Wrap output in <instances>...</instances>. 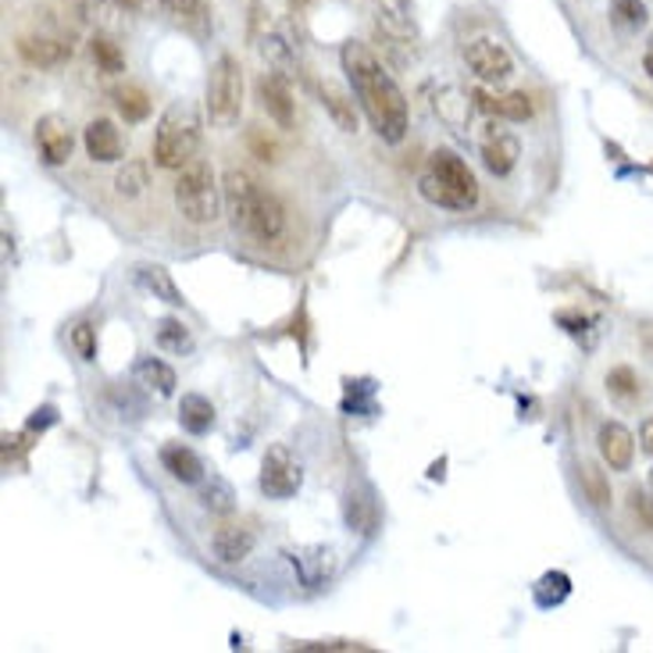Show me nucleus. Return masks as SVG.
<instances>
[{
	"instance_id": "1",
	"label": "nucleus",
	"mask_w": 653,
	"mask_h": 653,
	"mask_svg": "<svg viewBox=\"0 0 653 653\" xmlns=\"http://www.w3.org/2000/svg\"><path fill=\"white\" fill-rule=\"evenodd\" d=\"M340 61L379 136L386 143H401L407 133V101L404 90L396 86V79L382 69V61L364 43H346L340 51Z\"/></svg>"
},
{
	"instance_id": "2",
	"label": "nucleus",
	"mask_w": 653,
	"mask_h": 653,
	"mask_svg": "<svg viewBox=\"0 0 653 653\" xmlns=\"http://www.w3.org/2000/svg\"><path fill=\"white\" fill-rule=\"evenodd\" d=\"M221 194H226L232 226L243 229L250 240L258 243H279L286 236V211L282 204L268 194V189L253 179L250 172L232 168L226 172V183H221Z\"/></svg>"
},
{
	"instance_id": "3",
	"label": "nucleus",
	"mask_w": 653,
	"mask_h": 653,
	"mask_svg": "<svg viewBox=\"0 0 653 653\" xmlns=\"http://www.w3.org/2000/svg\"><path fill=\"white\" fill-rule=\"evenodd\" d=\"M418 194L436 207L468 211L479 200V183H475V172L454 151H436L428 157V172L422 175Z\"/></svg>"
},
{
	"instance_id": "4",
	"label": "nucleus",
	"mask_w": 653,
	"mask_h": 653,
	"mask_svg": "<svg viewBox=\"0 0 653 653\" xmlns=\"http://www.w3.org/2000/svg\"><path fill=\"white\" fill-rule=\"evenodd\" d=\"M200 115L194 104H172L154 129V162L162 168H186L200 151Z\"/></svg>"
},
{
	"instance_id": "5",
	"label": "nucleus",
	"mask_w": 653,
	"mask_h": 653,
	"mask_svg": "<svg viewBox=\"0 0 653 653\" xmlns=\"http://www.w3.org/2000/svg\"><path fill=\"white\" fill-rule=\"evenodd\" d=\"M243 111V69L232 54H221L207 75V118L215 129H229Z\"/></svg>"
},
{
	"instance_id": "6",
	"label": "nucleus",
	"mask_w": 653,
	"mask_h": 653,
	"mask_svg": "<svg viewBox=\"0 0 653 653\" xmlns=\"http://www.w3.org/2000/svg\"><path fill=\"white\" fill-rule=\"evenodd\" d=\"M221 197L226 194H218L215 168L207 162H189L179 175V183H175V207L194 226H207V221L218 218Z\"/></svg>"
},
{
	"instance_id": "7",
	"label": "nucleus",
	"mask_w": 653,
	"mask_h": 653,
	"mask_svg": "<svg viewBox=\"0 0 653 653\" xmlns=\"http://www.w3.org/2000/svg\"><path fill=\"white\" fill-rule=\"evenodd\" d=\"M304 483V468L300 460H293V454L286 447H272L261 460V489L272 500H290L293 493Z\"/></svg>"
},
{
	"instance_id": "8",
	"label": "nucleus",
	"mask_w": 653,
	"mask_h": 653,
	"mask_svg": "<svg viewBox=\"0 0 653 653\" xmlns=\"http://www.w3.org/2000/svg\"><path fill=\"white\" fill-rule=\"evenodd\" d=\"M465 61L483 83H507V79L515 75V61H511V54H507V46L489 40V37L471 40L465 46Z\"/></svg>"
},
{
	"instance_id": "9",
	"label": "nucleus",
	"mask_w": 653,
	"mask_h": 653,
	"mask_svg": "<svg viewBox=\"0 0 653 653\" xmlns=\"http://www.w3.org/2000/svg\"><path fill=\"white\" fill-rule=\"evenodd\" d=\"M250 40L258 46V54L268 61V69L272 72H290L297 61H293V46L286 40L279 29L265 19V11L253 4V22H250Z\"/></svg>"
},
{
	"instance_id": "10",
	"label": "nucleus",
	"mask_w": 653,
	"mask_h": 653,
	"mask_svg": "<svg viewBox=\"0 0 653 653\" xmlns=\"http://www.w3.org/2000/svg\"><path fill=\"white\" fill-rule=\"evenodd\" d=\"M290 564L297 571V579L304 589H318L332 579V571H336V553L329 547H297L290 550Z\"/></svg>"
},
{
	"instance_id": "11",
	"label": "nucleus",
	"mask_w": 653,
	"mask_h": 653,
	"mask_svg": "<svg viewBox=\"0 0 653 653\" xmlns=\"http://www.w3.org/2000/svg\"><path fill=\"white\" fill-rule=\"evenodd\" d=\"M600 457L608 460L611 471H629L635 460V436L621 422H603L597 433Z\"/></svg>"
},
{
	"instance_id": "12",
	"label": "nucleus",
	"mask_w": 653,
	"mask_h": 653,
	"mask_svg": "<svg viewBox=\"0 0 653 653\" xmlns=\"http://www.w3.org/2000/svg\"><path fill=\"white\" fill-rule=\"evenodd\" d=\"M72 125L58 115H46L37 122V147L46 165H65L72 157Z\"/></svg>"
},
{
	"instance_id": "13",
	"label": "nucleus",
	"mask_w": 653,
	"mask_h": 653,
	"mask_svg": "<svg viewBox=\"0 0 653 653\" xmlns=\"http://www.w3.org/2000/svg\"><path fill=\"white\" fill-rule=\"evenodd\" d=\"M19 54L25 65L33 69H58L72 58V43H65L61 37H46V33H29L19 40Z\"/></svg>"
},
{
	"instance_id": "14",
	"label": "nucleus",
	"mask_w": 653,
	"mask_h": 653,
	"mask_svg": "<svg viewBox=\"0 0 653 653\" xmlns=\"http://www.w3.org/2000/svg\"><path fill=\"white\" fill-rule=\"evenodd\" d=\"M258 97H261V107L268 111V118L282 125V129H290L293 125V93H290V86H286L282 72H265L258 79Z\"/></svg>"
},
{
	"instance_id": "15",
	"label": "nucleus",
	"mask_w": 653,
	"mask_h": 653,
	"mask_svg": "<svg viewBox=\"0 0 653 653\" xmlns=\"http://www.w3.org/2000/svg\"><path fill=\"white\" fill-rule=\"evenodd\" d=\"M521 157V143L515 133L497 129V125H489V133L483 136V165L493 175H507Z\"/></svg>"
},
{
	"instance_id": "16",
	"label": "nucleus",
	"mask_w": 653,
	"mask_h": 653,
	"mask_svg": "<svg viewBox=\"0 0 653 653\" xmlns=\"http://www.w3.org/2000/svg\"><path fill=\"white\" fill-rule=\"evenodd\" d=\"M471 101H475V107L483 111V115H497V118H507V122L532 118V97H529V93H486V90H475Z\"/></svg>"
},
{
	"instance_id": "17",
	"label": "nucleus",
	"mask_w": 653,
	"mask_h": 653,
	"mask_svg": "<svg viewBox=\"0 0 653 653\" xmlns=\"http://www.w3.org/2000/svg\"><path fill=\"white\" fill-rule=\"evenodd\" d=\"M83 143H86V154L93 157V162H101V165L118 162L122 151H125L118 125L111 118H93L86 125V133H83Z\"/></svg>"
},
{
	"instance_id": "18",
	"label": "nucleus",
	"mask_w": 653,
	"mask_h": 653,
	"mask_svg": "<svg viewBox=\"0 0 653 653\" xmlns=\"http://www.w3.org/2000/svg\"><path fill=\"white\" fill-rule=\"evenodd\" d=\"M162 465L175 483H186V486H200V479L207 475L204 460L189 447H183V443H168L162 450Z\"/></svg>"
},
{
	"instance_id": "19",
	"label": "nucleus",
	"mask_w": 653,
	"mask_h": 653,
	"mask_svg": "<svg viewBox=\"0 0 653 653\" xmlns=\"http://www.w3.org/2000/svg\"><path fill=\"white\" fill-rule=\"evenodd\" d=\"M211 547L218 553V561L226 564H240L243 557L253 550V532L247 529V525H221V529L215 532Z\"/></svg>"
},
{
	"instance_id": "20",
	"label": "nucleus",
	"mask_w": 653,
	"mask_h": 653,
	"mask_svg": "<svg viewBox=\"0 0 653 653\" xmlns=\"http://www.w3.org/2000/svg\"><path fill=\"white\" fill-rule=\"evenodd\" d=\"M433 107H436V115L450 125V129H465V125H468V115H471V107H475V101H471V93H465V90H457V86H443V90L436 93Z\"/></svg>"
},
{
	"instance_id": "21",
	"label": "nucleus",
	"mask_w": 653,
	"mask_h": 653,
	"mask_svg": "<svg viewBox=\"0 0 653 653\" xmlns=\"http://www.w3.org/2000/svg\"><path fill=\"white\" fill-rule=\"evenodd\" d=\"M179 422L186 433H194V436H204V433H211V425H215V407L207 396L200 393H186L183 401H179Z\"/></svg>"
},
{
	"instance_id": "22",
	"label": "nucleus",
	"mask_w": 653,
	"mask_h": 653,
	"mask_svg": "<svg viewBox=\"0 0 653 653\" xmlns=\"http://www.w3.org/2000/svg\"><path fill=\"white\" fill-rule=\"evenodd\" d=\"M136 282H139L147 293H154V300H165V304H172V308L183 304L179 286L172 282V276L165 272L162 265H139V268H136Z\"/></svg>"
},
{
	"instance_id": "23",
	"label": "nucleus",
	"mask_w": 653,
	"mask_h": 653,
	"mask_svg": "<svg viewBox=\"0 0 653 653\" xmlns=\"http://www.w3.org/2000/svg\"><path fill=\"white\" fill-rule=\"evenodd\" d=\"M165 8L175 22L189 29V33H197V37L211 33V11H207L204 0H165Z\"/></svg>"
},
{
	"instance_id": "24",
	"label": "nucleus",
	"mask_w": 653,
	"mask_h": 653,
	"mask_svg": "<svg viewBox=\"0 0 653 653\" xmlns=\"http://www.w3.org/2000/svg\"><path fill=\"white\" fill-rule=\"evenodd\" d=\"M197 497L204 511H211V515H232V507H236V493L221 475H204Z\"/></svg>"
},
{
	"instance_id": "25",
	"label": "nucleus",
	"mask_w": 653,
	"mask_h": 653,
	"mask_svg": "<svg viewBox=\"0 0 653 653\" xmlns=\"http://www.w3.org/2000/svg\"><path fill=\"white\" fill-rule=\"evenodd\" d=\"M318 93H322V104H325V111L332 115V122H336L343 133H357L354 101H350L336 83H322V86H318Z\"/></svg>"
},
{
	"instance_id": "26",
	"label": "nucleus",
	"mask_w": 653,
	"mask_h": 653,
	"mask_svg": "<svg viewBox=\"0 0 653 653\" xmlns=\"http://www.w3.org/2000/svg\"><path fill=\"white\" fill-rule=\"evenodd\" d=\"M136 382L139 386H147L151 393H157V396L175 393V372L157 357H139L136 361Z\"/></svg>"
},
{
	"instance_id": "27",
	"label": "nucleus",
	"mask_w": 653,
	"mask_h": 653,
	"mask_svg": "<svg viewBox=\"0 0 653 653\" xmlns=\"http://www.w3.org/2000/svg\"><path fill=\"white\" fill-rule=\"evenodd\" d=\"M343 518L354 532H372L375 529V500L364 489H346Z\"/></svg>"
},
{
	"instance_id": "28",
	"label": "nucleus",
	"mask_w": 653,
	"mask_h": 653,
	"mask_svg": "<svg viewBox=\"0 0 653 653\" xmlns=\"http://www.w3.org/2000/svg\"><path fill=\"white\" fill-rule=\"evenodd\" d=\"M111 101H115V107H118V115L125 118V122H143L151 115V97L143 93L139 86H115L111 90Z\"/></svg>"
},
{
	"instance_id": "29",
	"label": "nucleus",
	"mask_w": 653,
	"mask_h": 653,
	"mask_svg": "<svg viewBox=\"0 0 653 653\" xmlns=\"http://www.w3.org/2000/svg\"><path fill=\"white\" fill-rule=\"evenodd\" d=\"M579 479H582V493H585L589 504H593V507H608L611 504V479H608V471H603L600 465H593V460H582Z\"/></svg>"
},
{
	"instance_id": "30",
	"label": "nucleus",
	"mask_w": 653,
	"mask_h": 653,
	"mask_svg": "<svg viewBox=\"0 0 653 653\" xmlns=\"http://www.w3.org/2000/svg\"><path fill=\"white\" fill-rule=\"evenodd\" d=\"M571 593V579L564 571H547L543 579L536 582V603L539 608H557V603H564Z\"/></svg>"
},
{
	"instance_id": "31",
	"label": "nucleus",
	"mask_w": 653,
	"mask_h": 653,
	"mask_svg": "<svg viewBox=\"0 0 653 653\" xmlns=\"http://www.w3.org/2000/svg\"><path fill=\"white\" fill-rule=\"evenodd\" d=\"M157 346L172 350V354H186V350L194 346V340H189V332L179 318H162V322H157Z\"/></svg>"
},
{
	"instance_id": "32",
	"label": "nucleus",
	"mask_w": 653,
	"mask_h": 653,
	"mask_svg": "<svg viewBox=\"0 0 653 653\" xmlns=\"http://www.w3.org/2000/svg\"><path fill=\"white\" fill-rule=\"evenodd\" d=\"M90 54H93V61H97V69L101 72H122L125 69V54H122V46L111 40V37H93L90 40Z\"/></svg>"
},
{
	"instance_id": "33",
	"label": "nucleus",
	"mask_w": 653,
	"mask_h": 653,
	"mask_svg": "<svg viewBox=\"0 0 653 653\" xmlns=\"http://www.w3.org/2000/svg\"><path fill=\"white\" fill-rule=\"evenodd\" d=\"M379 29L386 37H396V40H414V25L407 22V14L401 8H393V4H379Z\"/></svg>"
},
{
	"instance_id": "34",
	"label": "nucleus",
	"mask_w": 653,
	"mask_h": 653,
	"mask_svg": "<svg viewBox=\"0 0 653 653\" xmlns=\"http://www.w3.org/2000/svg\"><path fill=\"white\" fill-rule=\"evenodd\" d=\"M608 393L618 396V401H635L640 396V375L629 364H618V369L608 372Z\"/></svg>"
},
{
	"instance_id": "35",
	"label": "nucleus",
	"mask_w": 653,
	"mask_h": 653,
	"mask_svg": "<svg viewBox=\"0 0 653 653\" xmlns=\"http://www.w3.org/2000/svg\"><path fill=\"white\" fill-rule=\"evenodd\" d=\"M611 19L632 33V29L646 25V4L643 0H611Z\"/></svg>"
},
{
	"instance_id": "36",
	"label": "nucleus",
	"mask_w": 653,
	"mask_h": 653,
	"mask_svg": "<svg viewBox=\"0 0 653 653\" xmlns=\"http://www.w3.org/2000/svg\"><path fill=\"white\" fill-rule=\"evenodd\" d=\"M629 515H632V521L640 525L643 532L653 536V493H646V489H632V493H629Z\"/></svg>"
},
{
	"instance_id": "37",
	"label": "nucleus",
	"mask_w": 653,
	"mask_h": 653,
	"mask_svg": "<svg viewBox=\"0 0 653 653\" xmlns=\"http://www.w3.org/2000/svg\"><path fill=\"white\" fill-rule=\"evenodd\" d=\"M115 189H118V197H139L143 189H147V168H143L139 162L125 165L115 179Z\"/></svg>"
},
{
	"instance_id": "38",
	"label": "nucleus",
	"mask_w": 653,
	"mask_h": 653,
	"mask_svg": "<svg viewBox=\"0 0 653 653\" xmlns=\"http://www.w3.org/2000/svg\"><path fill=\"white\" fill-rule=\"evenodd\" d=\"M72 346L79 350V357H83V361H93V354H97V336H93V325L90 322L72 329Z\"/></svg>"
},
{
	"instance_id": "39",
	"label": "nucleus",
	"mask_w": 653,
	"mask_h": 653,
	"mask_svg": "<svg viewBox=\"0 0 653 653\" xmlns=\"http://www.w3.org/2000/svg\"><path fill=\"white\" fill-rule=\"evenodd\" d=\"M293 650H364L361 643H293Z\"/></svg>"
},
{
	"instance_id": "40",
	"label": "nucleus",
	"mask_w": 653,
	"mask_h": 653,
	"mask_svg": "<svg viewBox=\"0 0 653 653\" xmlns=\"http://www.w3.org/2000/svg\"><path fill=\"white\" fill-rule=\"evenodd\" d=\"M640 443H643V450L653 457V418H646V422L640 425Z\"/></svg>"
},
{
	"instance_id": "41",
	"label": "nucleus",
	"mask_w": 653,
	"mask_h": 653,
	"mask_svg": "<svg viewBox=\"0 0 653 653\" xmlns=\"http://www.w3.org/2000/svg\"><path fill=\"white\" fill-rule=\"evenodd\" d=\"M643 69H646V75L653 79V37H650V43H646V51H643Z\"/></svg>"
},
{
	"instance_id": "42",
	"label": "nucleus",
	"mask_w": 653,
	"mask_h": 653,
	"mask_svg": "<svg viewBox=\"0 0 653 653\" xmlns=\"http://www.w3.org/2000/svg\"><path fill=\"white\" fill-rule=\"evenodd\" d=\"M143 4V0H118V8H129V11H136Z\"/></svg>"
},
{
	"instance_id": "43",
	"label": "nucleus",
	"mask_w": 653,
	"mask_h": 653,
	"mask_svg": "<svg viewBox=\"0 0 653 653\" xmlns=\"http://www.w3.org/2000/svg\"><path fill=\"white\" fill-rule=\"evenodd\" d=\"M304 4H311V0H290V8H304Z\"/></svg>"
},
{
	"instance_id": "44",
	"label": "nucleus",
	"mask_w": 653,
	"mask_h": 653,
	"mask_svg": "<svg viewBox=\"0 0 653 653\" xmlns=\"http://www.w3.org/2000/svg\"><path fill=\"white\" fill-rule=\"evenodd\" d=\"M650 486H653V475H650Z\"/></svg>"
}]
</instances>
